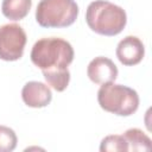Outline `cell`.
I'll return each instance as SVG.
<instances>
[{"mask_svg":"<svg viewBox=\"0 0 152 152\" xmlns=\"http://www.w3.org/2000/svg\"><path fill=\"white\" fill-rule=\"evenodd\" d=\"M86 21L91 31L102 36H116L127 24L124 8L107 0L90 2L86 11Z\"/></svg>","mask_w":152,"mask_h":152,"instance_id":"6da1fadb","label":"cell"},{"mask_svg":"<svg viewBox=\"0 0 152 152\" xmlns=\"http://www.w3.org/2000/svg\"><path fill=\"white\" fill-rule=\"evenodd\" d=\"M30 57L40 70L66 69L74 61V49L62 38H42L32 46Z\"/></svg>","mask_w":152,"mask_h":152,"instance_id":"7a4b0ae2","label":"cell"},{"mask_svg":"<svg viewBox=\"0 0 152 152\" xmlns=\"http://www.w3.org/2000/svg\"><path fill=\"white\" fill-rule=\"evenodd\" d=\"M97 101L103 110L119 116H129L139 107L138 93L127 86L115 84L114 82L101 84L97 91Z\"/></svg>","mask_w":152,"mask_h":152,"instance_id":"3957f363","label":"cell"},{"mask_svg":"<svg viewBox=\"0 0 152 152\" xmlns=\"http://www.w3.org/2000/svg\"><path fill=\"white\" fill-rule=\"evenodd\" d=\"M78 6L74 0H40L36 10V20L42 27H68L75 23Z\"/></svg>","mask_w":152,"mask_h":152,"instance_id":"277c9868","label":"cell"},{"mask_svg":"<svg viewBox=\"0 0 152 152\" xmlns=\"http://www.w3.org/2000/svg\"><path fill=\"white\" fill-rule=\"evenodd\" d=\"M26 40V33L18 24L0 26V59L13 62L21 58Z\"/></svg>","mask_w":152,"mask_h":152,"instance_id":"5b68a950","label":"cell"},{"mask_svg":"<svg viewBox=\"0 0 152 152\" xmlns=\"http://www.w3.org/2000/svg\"><path fill=\"white\" fill-rule=\"evenodd\" d=\"M145 56V46L135 36H127L116 46V57L121 64L131 66L139 64Z\"/></svg>","mask_w":152,"mask_h":152,"instance_id":"8992f818","label":"cell"},{"mask_svg":"<svg viewBox=\"0 0 152 152\" xmlns=\"http://www.w3.org/2000/svg\"><path fill=\"white\" fill-rule=\"evenodd\" d=\"M89 80L96 84L114 82L118 77V68L114 62L107 57L99 56L90 61L87 68Z\"/></svg>","mask_w":152,"mask_h":152,"instance_id":"52a82bcc","label":"cell"},{"mask_svg":"<svg viewBox=\"0 0 152 152\" xmlns=\"http://www.w3.org/2000/svg\"><path fill=\"white\" fill-rule=\"evenodd\" d=\"M21 99L28 107L43 108L51 102L52 93L49 86L38 81H30L23 87Z\"/></svg>","mask_w":152,"mask_h":152,"instance_id":"ba28073f","label":"cell"},{"mask_svg":"<svg viewBox=\"0 0 152 152\" xmlns=\"http://www.w3.org/2000/svg\"><path fill=\"white\" fill-rule=\"evenodd\" d=\"M32 7V0H2V14L13 21L24 19Z\"/></svg>","mask_w":152,"mask_h":152,"instance_id":"9c48e42d","label":"cell"},{"mask_svg":"<svg viewBox=\"0 0 152 152\" xmlns=\"http://www.w3.org/2000/svg\"><path fill=\"white\" fill-rule=\"evenodd\" d=\"M122 137L127 141L128 151H150L151 150V139L145 132L139 128L127 129Z\"/></svg>","mask_w":152,"mask_h":152,"instance_id":"30bf717a","label":"cell"},{"mask_svg":"<svg viewBox=\"0 0 152 152\" xmlns=\"http://www.w3.org/2000/svg\"><path fill=\"white\" fill-rule=\"evenodd\" d=\"M43 76L46 83L55 89L56 91H63L66 89L70 82V71L69 69H51V70H42Z\"/></svg>","mask_w":152,"mask_h":152,"instance_id":"8fae6325","label":"cell"},{"mask_svg":"<svg viewBox=\"0 0 152 152\" xmlns=\"http://www.w3.org/2000/svg\"><path fill=\"white\" fill-rule=\"evenodd\" d=\"M100 151L101 152H126L128 151V145L127 141L122 135H108L102 139L100 144Z\"/></svg>","mask_w":152,"mask_h":152,"instance_id":"7c38bea8","label":"cell"},{"mask_svg":"<svg viewBox=\"0 0 152 152\" xmlns=\"http://www.w3.org/2000/svg\"><path fill=\"white\" fill-rule=\"evenodd\" d=\"M17 135L15 132L7 127L0 125V152H11L17 147Z\"/></svg>","mask_w":152,"mask_h":152,"instance_id":"4fadbf2b","label":"cell"}]
</instances>
